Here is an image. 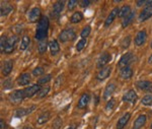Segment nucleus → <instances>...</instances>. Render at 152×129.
Instances as JSON below:
<instances>
[{"label":"nucleus","mask_w":152,"mask_h":129,"mask_svg":"<svg viewBox=\"0 0 152 129\" xmlns=\"http://www.w3.org/2000/svg\"><path fill=\"white\" fill-rule=\"evenodd\" d=\"M50 23H49V18L47 16H42L40 21L38 23V27H37L36 32V40L38 41H43V40L47 39L48 36V29Z\"/></svg>","instance_id":"obj_1"},{"label":"nucleus","mask_w":152,"mask_h":129,"mask_svg":"<svg viewBox=\"0 0 152 129\" xmlns=\"http://www.w3.org/2000/svg\"><path fill=\"white\" fill-rule=\"evenodd\" d=\"M75 38H76V34L72 29H64V31H62L60 35H59V40L62 43H65V42L68 41H73Z\"/></svg>","instance_id":"obj_2"},{"label":"nucleus","mask_w":152,"mask_h":129,"mask_svg":"<svg viewBox=\"0 0 152 129\" xmlns=\"http://www.w3.org/2000/svg\"><path fill=\"white\" fill-rule=\"evenodd\" d=\"M28 21L31 24L37 23V21H40V19L42 18V12L41 9L39 7H34L31 11L28 12Z\"/></svg>","instance_id":"obj_3"},{"label":"nucleus","mask_w":152,"mask_h":129,"mask_svg":"<svg viewBox=\"0 0 152 129\" xmlns=\"http://www.w3.org/2000/svg\"><path fill=\"white\" fill-rule=\"evenodd\" d=\"M24 99V91L23 90L21 91H14L13 93L9 95V101L11 102L14 105H18V104L21 103Z\"/></svg>","instance_id":"obj_4"},{"label":"nucleus","mask_w":152,"mask_h":129,"mask_svg":"<svg viewBox=\"0 0 152 129\" xmlns=\"http://www.w3.org/2000/svg\"><path fill=\"white\" fill-rule=\"evenodd\" d=\"M134 59V55H133V53H131V52H129V53H126V54H124L123 56L121 57V59H120V61H119V67L120 68H124V67H127V66L129 65L130 63L132 62V60Z\"/></svg>","instance_id":"obj_5"},{"label":"nucleus","mask_w":152,"mask_h":129,"mask_svg":"<svg viewBox=\"0 0 152 129\" xmlns=\"http://www.w3.org/2000/svg\"><path fill=\"white\" fill-rule=\"evenodd\" d=\"M111 60H112V55L110 53H107V52H104V53H102L99 56V60H97V67L100 69L104 68V66Z\"/></svg>","instance_id":"obj_6"},{"label":"nucleus","mask_w":152,"mask_h":129,"mask_svg":"<svg viewBox=\"0 0 152 129\" xmlns=\"http://www.w3.org/2000/svg\"><path fill=\"white\" fill-rule=\"evenodd\" d=\"M152 16V4L150 5H147L143 8V10L140 12V14H139V21H147L148 18H150Z\"/></svg>","instance_id":"obj_7"},{"label":"nucleus","mask_w":152,"mask_h":129,"mask_svg":"<svg viewBox=\"0 0 152 129\" xmlns=\"http://www.w3.org/2000/svg\"><path fill=\"white\" fill-rule=\"evenodd\" d=\"M41 91V88L39 84H33L31 86H28L26 90H23L24 91V98H31L33 96H35L37 93Z\"/></svg>","instance_id":"obj_8"},{"label":"nucleus","mask_w":152,"mask_h":129,"mask_svg":"<svg viewBox=\"0 0 152 129\" xmlns=\"http://www.w3.org/2000/svg\"><path fill=\"white\" fill-rule=\"evenodd\" d=\"M16 42H18V37L16 36H12L7 40V44H6V47H5V53L6 54H10L14 51Z\"/></svg>","instance_id":"obj_9"},{"label":"nucleus","mask_w":152,"mask_h":129,"mask_svg":"<svg viewBox=\"0 0 152 129\" xmlns=\"http://www.w3.org/2000/svg\"><path fill=\"white\" fill-rule=\"evenodd\" d=\"M111 72H112V67H111V66H107V67L100 69V70L99 71V73H97V75H96V79H97V80H99V81L104 80L105 78L109 77Z\"/></svg>","instance_id":"obj_10"},{"label":"nucleus","mask_w":152,"mask_h":129,"mask_svg":"<svg viewBox=\"0 0 152 129\" xmlns=\"http://www.w3.org/2000/svg\"><path fill=\"white\" fill-rule=\"evenodd\" d=\"M63 8H64V2L63 1H57L54 3L53 5V10H52V16L53 17H58L62 12Z\"/></svg>","instance_id":"obj_11"},{"label":"nucleus","mask_w":152,"mask_h":129,"mask_svg":"<svg viewBox=\"0 0 152 129\" xmlns=\"http://www.w3.org/2000/svg\"><path fill=\"white\" fill-rule=\"evenodd\" d=\"M146 39H147V34L146 32L144 31H140L138 34L136 35V37H135V44H136V46H142L144 45V43L146 42Z\"/></svg>","instance_id":"obj_12"},{"label":"nucleus","mask_w":152,"mask_h":129,"mask_svg":"<svg viewBox=\"0 0 152 129\" xmlns=\"http://www.w3.org/2000/svg\"><path fill=\"white\" fill-rule=\"evenodd\" d=\"M12 68H13V61L12 60L5 61L3 63V65H2V68H1L2 75H4V76L9 75L10 72L12 71Z\"/></svg>","instance_id":"obj_13"},{"label":"nucleus","mask_w":152,"mask_h":129,"mask_svg":"<svg viewBox=\"0 0 152 129\" xmlns=\"http://www.w3.org/2000/svg\"><path fill=\"white\" fill-rule=\"evenodd\" d=\"M119 11L120 9L118 8V7H116V8H114L113 10L111 11V13L109 14V16L107 17V19H105L104 21V27L105 28H107V27H110L111 24H113V21H115V18H116V16L119 14Z\"/></svg>","instance_id":"obj_14"},{"label":"nucleus","mask_w":152,"mask_h":129,"mask_svg":"<svg viewBox=\"0 0 152 129\" xmlns=\"http://www.w3.org/2000/svg\"><path fill=\"white\" fill-rule=\"evenodd\" d=\"M123 101L124 102H130V103L134 104L137 101V94L134 90H130L127 91L126 94L123 96Z\"/></svg>","instance_id":"obj_15"},{"label":"nucleus","mask_w":152,"mask_h":129,"mask_svg":"<svg viewBox=\"0 0 152 129\" xmlns=\"http://www.w3.org/2000/svg\"><path fill=\"white\" fill-rule=\"evenodd\" d=\"M130 118H131V114L130 113H127V114H125L124 116H122V117L118 120L117 129H123L125 126L127 125V123L129 122Z\"/></svg>","instance_id":"obj_16"},{"label":"nucleus","mask_w":152,"mask_h":129,"mask_svg":"<svg viewBox=\"0 0 152 129\" xmlns=\"http://www.w3.org/2000/svg\"><path fill=\"white\" fill-rule=\"evenodd\" d=\"M49 49H50L51 55L55 56L57 55L60 51V46H59V43L57 40H52V41L49 42Z\"/></svg>","instance_id":"obj_17"},{"label":"nucleus","mask_w":152,"mask_h":129,"mask_svg":"<svg viewBox=\"0 0 152 129\" xmlns=\"http://www.w3.org/2000/svg\"><path fill=\"white\" fill-rule=\"evenodd\" d=\"M89 100H90V96L88 95V94H83V95L80 97L79 101H78L77 108L78 109H84L85 107L88 105V103H89Z\"/></svg>","instance_id":"obj_18"},{"label":"nucleus","mask_w":152,"mask_h":129,"mask_svg":"<svg viewBox=\"0 0 152 129\" xmlns=\"http://www.w3.org/2000/svg\"><path fill=\"white\" fill-rule=\"evenodd\" d=\"M116 91V84L115 83H109L107 86V88H105V90L104 91V96H102V99L104 100H107V99H109L110 97L113 95V93Z\"/></svg>","instance_id":"obj_19"},{"label":"nucleus","mask_w":152,"mask_h":129,"mask_svg":"<svg viewBox=\"0 0 152 129\" xmlns=\"http://www.w3.org/2000/svg\"><path fill=\"white\" fill-rule=\"evenodd\" d=\"M146 116L145 115H140L137 117V119L135 120V122L133 124V129H140L145 125L146 123Z\"/></svg>","instance_id":"obj_20"},{"label":"nucleus","mask_w":152,"mask_h":129,"mask_svg":"<svg viewBox=\"0 0 152 129\" xmlns=\"http://www.w3.org/2000/svg\"><path fill=\"white\" fill-rule=\"evenodd\" d=\"M29 81H31V75H29V73H23L18 78V83L21 86H28Z\"/></svg>","instance_id":"obj_21"},{"label":"nucleus","mask_w":152,"mask_h":129,"mask_svg":"<svg viewBox=\"0 0 152 129\" xmlns=\"http://www.w3.org/2000/svg\"><path fill=\"white\" fill-rule=\"evenodd\" d=\"M120 75H121L122 78L124 79H129L133 76V69H132L130 66H127V67H124L121 69V72H120Z\"/></svg>","instance_id":"obj_22"},{"label":"nucleus","mask_w":152,"mask_h":129,"mask_svg":"<svg viewBox=\"0 0 152 129\" xmlns=\"http://www.w3.org/2000/svg\"><path fill=\"white\" fill-rule=\"evenodd\" d=\"M13 10V7H12L11 4L8 3H4L1 5V9H0V13H1V16H6L7 14H9L10 12Z\"/></svg>","instance_id":"obj_23"},{"label":"nucleus","mask_w":152,"mask_h":129,"mask_svg":"<svg viewBox=\"0 0 152 129\" xmlns=\"http://www.w3.org/2000/svg\"><path fill=\"white\" fill-rule=\"evenodd\" d=\"M151 84L152 83H150V81H148V80H140V81H138V83H136V86H137V88H138L139 90H141V91H149Z\"/></svg>","instance_id":"obj_24"},{"label":"nucleus","mask_w":152,"mask_h":129,"mask_svg":"<svg viewBox=\"0 0 152 129\" xmlns=\"http://www.w3.org/2000/svg\"><path fill=\"white\" fill-rule=\"evenodd\" d=\"M134 17H135V11H131L128 15L124 18L123 23H122V27H123V28H127V27L133 21Z\"/></svg>","instance_id":"obj_25"},{"label":"nucleus","mask_w":152,"mask_h":129,"mask_svg":"<svg viewBox=\"0 0 152 129\" xmlns=\"http://www.w3.org/2000/svg\"><path fill=\"white\" fill-rule=\"evenodd\" d=\"M29 43H31V38L28 36H24L20 41V44H19V50L20 51H24L26 48L28 47Z\"/></svg>","instance_id":"obj_26"},{"label":"nucleus","mask_w":152,"mask_h":129,"mask_svg":"<svg viewBox=\"0 0 152 129\" xmlns=\"http://www.w3.org/2000/svg\"><path fill=\"white\" fill-rule=\"evenodd\" d=\"M35 108L36 107L33 106L28 109H18V110H16L15 116L16 117H23V116H26V115H28V114L31 113L33 110H35Z\"/></svg>","instance_id":"obj_27"},{"label":"nucleus","mask_w":152,"mask_h":129,"mask_svg":"<svg viewBox=\"0 0 152 129\" xmlns=\"http://www.w3.org/2000/svg\"><path fill=\"white\" fill-rule=\"evenodd\" d=\"M82 19H83V14L80 11L74 12V13L72 14V16L70 17V21L72 24H78V23H80Z\"/></svg>","instance_id":"obj_28"},{"label":"nucleus","mask_w":152,"mask_h":129,"mask_svg":"<svg viewBox=\"0 0 152 129\" xmlns=\"http://www.w3.org/2000/svg\"><path fill=\"white\" fill-rule=\"evenodd\" d=\"M49 47V43L47 42V39L43 40V41H40L38 45V51L40 54H44L46 51H47V48Z\"/></svg>","instance_id":"obj_29"},{"label":"nucleus","mask_w":152,"mask_h":129,"mask_svg":"<svg viewBox=\"0 0 152 129\" xmlns=\"http://www.w3.org/2000/svg\"><path fill=\"white\" fill-rule=\"evenodd\" d=\"M50 116H51L50 112H45V113H43V114H42V115L40 116V117L38 118L37 122H38V124H40V125H42V124H45L46 122H48V120L50 119Z\"/></svg>","instance_id":"obj_30"},{"label":"nucleus","mask_w":152,"mask_h":129,"mask_svg":"<svg viewBox=\"0 0 152 129\" xmlns=\"http://www.w3.org/2000/svg\"><path fill=\"white\" fill-rule=\"evenodd\" d=\"M130 5H124V6H122V8L120 9V11H119V17H126L128 14L130 13Z\"/></svg>","instance_id":"obj_31"},{"label":"nucleus","mask_w":152,"mask_h":129,"mask_svg":"<svg viewBox=\"0 0 152 129\" xmlns=\"http://www.w3.org/2000/svg\"><path fill=\"white\" fill-rule=\"evenodd\" d=\"M7 39L6 36L4 35V36H1V40H0V51H1V53H3V52H5V47H6V44H7Z\"/></svg>","instance_id":"obj_32"},{"label":"nucleus","mask_w":152,"mask_h":129,"mask_svg":"<svg viewBox=\"0 0 152 129\" xmlns=\"http://www.w3.org/2000/svg\"><path fill=\"white\" fill-rule=\"evenodd\" d=\"M116 107V100L115 99H111L109 102H107V106H105V110L107 112H111V111L114 110V108Z\"/></svg>","instance_id":"obj_33"},{"label":"nucleus","mask_w":152,"mask_h":129,"mask_svg":"<svg viewBox=\"0 0 152 129\" xmlns=\"http://www.w3.org/2000/svg\"><path fill=\"white\" fill-rule=\"evenodd\" d=\"M49 91H50V86H45V88H41V91H39L38 97H39L40 99L44 98V97H46V96L48 95Z\"/></svg>","instance_id":"obj_34"},{"label":"nucleus","mask_w":152,"mask_h":129,"mask_svg":"<svg viewBox=\"0 0 152 129\" xmlns=\"http://www.w3.org/2000/svg\"><path fill=\"white\" fill-rule=\"evenodd\" d=\"M51 79H52V75H51V74H47V75L43 76V77H41L40 79H39L38 84L39 86H40V84H45V83H49Z\"/></svg>","instance_id":"obj_35"},{"label":"nucleus","mask_w":152,"mask_h":129,"mask_svg":"<svg viewBox=\"0 0 152 129\" xmlns=\"http://www.w3.org/2000/svg\"><path fill=\"white\" fill-rule=\"evenodd\" d=\"M130 43H131V37L128 36V37H126V38H124L123 41L121 42V47L123 49L128 48V47L130 46Z\"/></svg>","instance_id":"obj_36"},{"label":"nucleus","mask_w":152,"mask_h":129,"mask_svg":"<svg viewBox=\"0 0 152 129\" xmlns=\"http://www.w3.org/2000/svg\"><path fill=\"white\" fill-rule=\"evenodd\" d=\"M90 31H91V28H90L89 26L85 27V28L82 29L81 34H80V36H81V38H82V39H86L87 37L89 36V34H90Z\"/></svg>","instance_id":"obj_37"},{"label":"nucleus","mask_w":152,"mask_h":129,"mask_svg":"<svg viewBox=\"0 0 152 129\" xmlns=\"http://www.w3.org/2000/svg\"><path fill=\"white\" fill-rule=\"evenodd\" d=\"M86 45V39H81L79 42L77 43V46H76V50L78 52H80L81 50H83V48Z\"/></svg>","instance_id":"obj_38"},{"label":"nucleus","mask_w":152,"mask_h":129,"mask_svg":"<svg viewBox=\"0 0 152 129\" xmlns=\"http://www.w3.org/2000/svg\"><path fill=\"white\" fill-rule=\"evenodd\" d=\"M142 104L145 106H148V105H151L152 104V95H147L142 99Z\"/></svg>","instance_id":"obj_39"},{"label":"nucleus","mask_w":152,"mask_h":129,"mask_svg":"<svg viewBox=\"0 0 152 129\" xmlns=\"http://www.w3.org/2000/svg\"><path fill=\"white\" fill-rule=\"evenodd\" d=\"M78 3H79V2L76 1V0H70V1H68V3H67L68 10H73V9H74L75 7L77 6Z\"/></svg>","instance_id":"obj_40"},{"label":"nucleus","mask_w":152,"mask_h":129,"mask_svg":"<svg viewBox=\"0 0 152 129\" xmlns=\"http://www.w3.org/2000/svg\"><path fill=\"white\" fill-rule=\"evenodd\" d=\"M137 6H142V5H150L152 4V0H138V1L136 2Z\"/></svg>","instance_id":"obj_41"},{"label":"nucleus","mask_w":152,"mask_h":129,"mask_svg":"<svg viewBox=\"0 0 152 129\" xmlns=\"http://www.w3.org/2000/svg\"><path fill=\"white\" fill-rule=\"evenodd\" d=\"M53 128L54 129H59L61 128V126H62V120H61L60 118H57L56 120H54L53 122Z\"/></svg>","instance_id":"obj_42"},{"label":"nucleus","mask_w":152,"mask_h":129,"mask_svg":"<svg viewBox=\"0 0 152 129\" xmlns=\"http://www.w3.org/2000/svg\"><path fill=\"white\" fill-rule=\"evenodd\" d=\"M33 74L35 76H40L42 74H44V68L43 67H37L33 70Z\"/></svg>","instance_id":"obj_43"},{"label":"nucleus","mask_w":152,"mask_h":129,"mask_svg":"<svg viewBox=\"0 0 152 129\" xmlns=\"http://www.w3.org/2000/svg\"><path fill=\"white\" fill-rule=\"evenodd\" d=\"M12 86H13V84H12V81L10 80V79H6V80L3 83V86H4V88H6V90L11 88Z\"/></svg>","instance_id":"obj_44"},{"label":"nucleus","mask_w":152,"mask_h":129,"mask_svg":"<svg viewBox=\"0 0 152 129\" xmlns=\"http://www.w3.org/2000/svg\"><path fill=\"white\" fill-rule=\"evenodd\" d=\"M91 3V1H89V0H81V1H79V4H80V6L81 7H87L89 4Z\"/></svg>","instance_id":"obj_45"},{"label":"nucleus","mask_w":152,"mask_h":129,"mask_svg":"<svg viewBox=\"0 0 152 129\" xmlns=\"http://www.w3.org/2000/svg\"><path fill=\"white\" fill-rule=\"evenodd\" d=\"M0 126H1V128H0V129H6V125H5V123H4L3 119H1V120H0Z\"/></svg>","instance_id":"obj_46"},{"label":"nucleus","mask_w":152,"mask_h":129,"mask_svg":"<svg viewBox=\"0 0 152 129\" xmlns=\"http://www.w3.org/2000/svg\"><path fill=\"white\" fill-rule=\"evenodd\" d=\"M64 129H75V126H68V127H66Z\"/></svg>","instance_id":"obj_47"},{"label":"nucleus","mask_w":152,"mask_h":129,"mask_svg":"<svg viewBox=\"0 0 152 129\" xmlns=\"http://www.w3.org/2000/svg\"><path fill=\"white\" fill-rule=\"evenodd\" d=\"M148 62L149 63H152V54L150 55V57H149V59H148Z\"/></svg>","instance_id":"obj_48"},{"label":"nucleus","mask_w":152,"mask_h":129,"mask_svg":"<svg viewBox=\"0 0 152 129\" xmlns=\"http://www.w3.org/2000/svg\"><path fill=\"white\" fill-rule=\"evenodd\" d=\"M149 91H151V93H152V84H151V86H150V88H149Z\"/></svg>","instance_id":"obj_49"},{"label":"nucleus","mask_w":152,"mask_h":129,"mask_svg":"<svg viewBox=\"0 0 152 129\" xmlns=\"http://www.w3.org/2000/svg\"><path fill=\"white\" fill-rule=\"evenodd\" d=\"M26 129H31V127H26Z\"/></svg>","instance_id":"obj_50"},{"label":"nucleus","mask_w":152,"mask_h":129,"mask_svg":"<svg viewBox=\"0 0 152 129\" xmlns=\"http://www.w3.org/2000/svg\"><path fill=\"white\" fill-rule=\"evenodd\" d=\"M151 48H152V43H151Z\"/></svg>","instance_id":"obj_51"},{"label":"nucleus","mask_w":152,"mask_h":129,"mask_svg":"<svg viewBox=\"0 0 152 129\" xmlns=\"http://www.w3.org/2000/svg\"><path fill=\"white\" fill-rule=\"evenodd\" d=\"M151 129H152V124H151Z\"/></svg>","instance_id":"obj_52"}]
</instances>
